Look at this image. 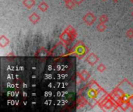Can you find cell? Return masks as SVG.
<instances>
[{"mask_svg": "<svg viewBox=\"0 0 133 112\" xmlns=\"http://www.w3.org/2000/svg\"><path fill=\"white\" fill-rule=\"evenodd\" d=\"M86 61L87 62V63L91 65V66H94V65H96L98 61H99V57L95 54V53H90L89 54L87 58H86Z\"/></svg>", "mask_w": 133, "mask_h": 112, "instance_id": "obj_5", "label": "cell"}, {"mask_svg": "<svg viewBox=\"0 0 133 112\" xmlns=\"http://www.w3.org/2000/svg\"><path fill=\"white\" fill-rule=\"evenodd\" d=\"M48 8H49L48 4L46 2H44V1L41 2L38 5V9H39L40 11L43 12H46V11L48 9Z\"/></svg>", "mask_w": 133, "mask_h": 112, "instance_id": "obj_12", "label": "cell"}, {"mask_svg": "<svg viewBox=\"0 0 133 112\" xmlns=\"http://www.w3.org/2000/svg\"><path fill=\"white\" fill-rule=\"evenodd\" d=\"M88 104V102H87V101L84 98V97H81V98H79V100H78V105L79 106V107H81V108H83L86 104Z\"/></svg>", "mask_w": 133, "mask_h": 112, "instance_id": "obj_16", "label": "cell"}, {"mask_svg": "<svg viewBox=\"0 0 133 112\" xmlns=\"http://www.w3.org/2000/svg\"><path fill=\"white\" fill-rule=\"evenodd\" d=\"M41 17L38 14H37L36 12H33L29 16V20L33 23V24H37L39 20H40Z\"/></svg>", "mask_w": 133, "mask_h": 112, "instance_id": "obj_8", "label": "cell"}, {"mask_svg": "<svg viewBox=\"0 0 133 112\" xmlns=\"http://www.w3.org/2000/svg\"><path fill=\"white\" fill-rule=\"evenodd\" d=\"M63 1H65H65H67V0H63Z\"/></svg>", "mask_w": 133, "mask_h": 112, "instance_id": "obj_25", "label": "cell"}, {"mask_svg": "<svg viewBox=\"0 0 133 112\" xmlns=\"http://www.w3.org/2000/svg\"><path fill=\"white\" fill-rule=\"evenodd\" d=\"M112 1H113L114 2H118V0H112Z\"/></svg>", "mask_w": 133, "mask_h": 112, "instance_id": "obj_22", "label": "cell"}, {"mask_svg": "<svg viewBox=\"0 0 133 112\" xmlns=\"http://www.w3.org/2000/svg\"><path fill=\"white\" fill-rule=\"evenodd\" d=\"M100 105H101V108H102V110H104V111H106V110H113V111H115V108L118 107V104L112 99H111L109 95L108 96L107 98H104L101 102Z\"/></svg>", "mask_w": 133, "mask_h": 112, "instance_id": "obj_1", "label": "cell"}, {"mask_svg": "<svg viewBox=\"0 0 133 112\" xmlns=\"http://www.w3.org/2000/svg\"><path fill=\"white\" fill-rule=\"evenodd\" d=\"M89 88L94 90V91H97V92H101V91H103V89L99 86V84L95 81V80H91L89 83Z\"/></svg>", "mask_w": 133, "mask_h": 112, "instance_id": "obj_6", "label": "cell"}, {"mask_svg": "<svg viewBox=\"0 0 133 112\" xmlns=\"http://www.w3.org/2000/svg\"><path fill=\"white\" fill-rule=\"evenodd\" d=\"M131 15H132V17H133V11H132V13H131Z\"/></svg>", "mask_w": 133, "mask_h": 112, "instance_id": "obj_23", "label": "cell"}, {"mask_svg": "<svg viewBox=\"0 0 133 112\" xmlns=\"http://www.w3.org/2000/svg\"><path fill=\"white\" fill-rule=\"evenodd\" d=\"M65 30L72 37L73 39H75V38L76 37V36H77V32H76V30L73 28V27H72V25L67 26V27H66Z\"/></svg>", "mask_w": 133, "mask_h": 112, "instance_id": "obj_10", "label": "cell"}, {"mask_svg": "<svg viewBox=\"0 0 133 112\" xmlns=\"http://www.w3.org/2000/svg\"><path fill=\"white\" fill-rule=\"evenodd\" d=\"M119 108H121L122 111H127V110L130 108V106H129V104L128 101H123V102L119 105Z\"/></svg>", "mask_w": 133, "mask_h": 112, "instance_id": "obj_14", "label": "cell"}, {"mask_svg": "<svg viewBox=\"0 0 133 112\" xmlns=\"http://www.w3.org/2000/svg\"><path fill=\"white\" fill-rule=\"evenodd\" d=\"M36 4L35 0H23V5L28 9H32Z\"/></svg>", "mask_w": 133, "mask_h": 112, "instance_id": "obj_11", "label": "cell"}, {"mask_svg": "<svg viewBox=\"0 0 133 112\" xmlns=\"http://www.w3.org/2000/svg\"><path fill=\"white\" fill-rule=\"evenodd\" d=\"M60 40L63 42V43H65V44H70L72 41H73V38H72V37L65 30L62 34H61V35H60Z\"/></svg>", "mask_w": 133, "mask_h": 112, "instance_id": "obj_4", "label": "cell"}, {"mask_svg": "<svg viewBox=\"0 0 133 112\" xmlns=\"http://www.w3.org/2000/svg\"><path fill=\"white\" fill-rule=\"evenodd\" d=\"M87 52H88V48L85 46V44L82 41H79L75 47V53L78 56V58L79 59L83 58L87 55Z\"/></svg>", "mask_w": 133, "mask_h": 112, "instance_id": "obj_2", "label": "cell"}, {"mask_svg": "<svg viewBox=\"0 0 133 112\" xmlns=\"http://www.w3.org/2000/svg\"><path fill=\"white\" fill-rule=\"evenodd\" d=\"M129 1H130V2H131L133 4V0H129Z\"/></svg>", "mask_w": 133, "mask_h": 112, "instance_id": "obj_24", "label": "cell"}, {"mask_svg": "<svg viewBox=\"0 0 133 112\" xmlns=\"http://www.w3.org/2000/svg\"><path fill=\"white\" fill-rule=\"evenodd\" d=\"M97 19V17L96 16L91 12H87L83 16V21L87 25V26H92L95 21Z\"/></svg>", "mask_w": 133, "mask_h": 112, "instance_id": "obj_3", "label": "cell"}, {"mask_svg": "<svg viewBox=\"0 0 133 112\" xmlns=\"http://www.w3.org/2000/svg\"><path fill=\"white\" fill-rule=\"evenodd\" d=\"M106 29H107L106 23H100V22H99V23H98L97 26V30L98 32L102 33V32H104Z\"/></svg>", "mask_w": 133, "mask_h": 112, "instance_id": "obj_13", "label": "cell"}, {"mask_svg": "<svg viewBox=\"0 0 133 112\" xmlns=\"http://www.w3.org/2000/svg\"><path fill=\"white\" fill-rule=\"evenodd\" d=\"M99 22L102 23H106L108 22V17L106 14H102L99 18Z\"/></svg>", "mask_w": 133, "mask_h": 112, "instance_id": "obj_17", "label": "cell"}, {"mask_svg": "<svg viewBox=\"0 0 133 112\" xmlns=\"http://www.w3.org/2000/svg\"><path fill=\"white\" fill-rule=\"evenodd\" d=\"M125 36L129 38V39H132L133 38V29H129L126 33H125Z\"/></svg>", "mask_w": 133, "mask_h": 112, "instance_id": "obj_19", "label": "cell"}, {"mask_svg": "<svg viewBox=\"0 0 133 112\" xmlns=\"http://www.w3.org/2000/svg\"><path fill=\"white\" fill-rule=\"evenodd\" d=\"M9 44V38L5 35H2L0 37V47L3 48H5L6 46H8Z\"/></svg>", "mask_w": 133, "mask_h": 112, "instance_id": "obj_9", "label": "cell"}, {"mask_svg": "<svg viewBox=\"0 0 133 112\" xmlns=\"http://www.w3.org/2000/svg\"><path fill=\"white\" fill-rule=\"evenodd\" d=\"M101 1H105V0H101Z\"/></svg>", "mask_w": 133, "mask_h": 112, "instance_id": "obj_26", "label": "cell"}, {"mask_svg": "<svg viewBox=\"0 0 133 112\" xmlns=\"http://www.w3.org/2000/svg\"><path fill=\"white\" fill-rule=\"evenodd\" d=\"M79 76L80 78V80L83 82H87L90 80V74L89 72H87L86 69H83L80 73H79Z\"/></svg>", "mask_w": 133, "mask_h": 112, "instance_id": "obj_7", "label": "cell"}, {"mask_svg": "<svg viewBox=\"0 0 133 112\" xmlns=\"http://www.w3.org/2000/svg\"><path fill=\"white\" fill-rule=\"evenodd\" d=\"M65 7L69 9H72L73 7L75 6V2L73 0H67L65 2Z\"/></svg>", "mask_w": 133, "mask_h": 112, "instance_id": "obj_15", "label": "cell"}, {"mask_svg": "<svg viewBox=\"0 0 133 112\" xmlns=\"http://www.w3.org/2000/svg\"><path fill=\"white\" fill-rule=\"evenodd\" d=\"M128 102H129V106H130V108H132V109L133 110V94L132 95H131V96L129 97Z\"/></svg>", "mask_w": 133, "mask_h": 112, "instance_id": "obj_20", "label": "cell"}, {"mask_svg": "<svg viewBox=\"0 0 133 112\" xmlns=\"http://www.w3.org/2000/svg\"><path fill=\"white\" fill-rule=\"evenodd\" d=\"M97 71L99 73H104L106 69H107V67L105 66V65L104 63H100L98 65H97Z\"/></svg>", "mask_w": 133, "mask_h": 112, "instance_id": "obj_18", "label": "cell"}, {"mask_svg": "<svg viewBox=\"0 0 133 112\" xmlns=\"http://www.w3.org/2000/svg\"><path fill=\"white\" fill-rule=\"evenodd\" d=\"M76 5H80L81 3H83L84 2V0H73Z\"/></svg>", "mask_w": 133, "mask_h": 112, "instance_id": "obj_21", "label": "cell"}]
</instances>
